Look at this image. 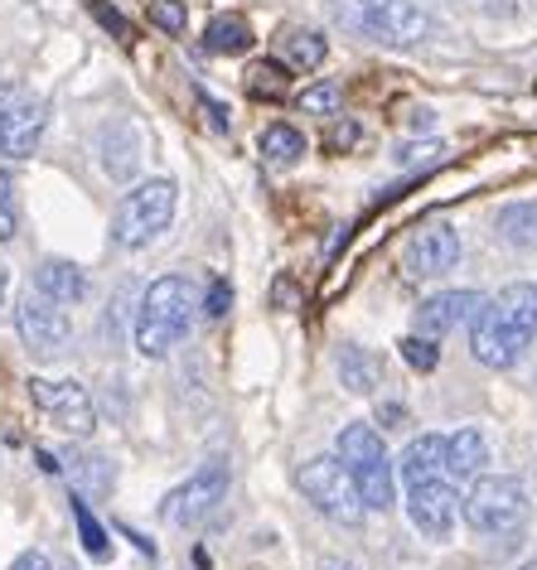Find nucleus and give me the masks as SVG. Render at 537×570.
I'll return each instance as SVG.
<instances>
[{
	"label": "nucleus",
	"instance_id": "34",
	"mask_svg": "<svg viewBox=\"0 0 537 570\" xmlns=\"http://www.w3.org/2000/svg\"><path fill=\"white\" fill-rule=\"evenodd\" d=\"M353 140H359V126H353V121H334V131H330V150H349Z\"/></svg>",
	"mask_w": 537,
	"mask_h": 570
},
{
	"label": "nucleus",
	"instance_id": "22",
	"mask_svg": "<svg viewBox=\"0 0 537 570\" xmlns=\"http://www.w3.org/2000/svg\"><path fill=\"white\" fill-rule=\"evenodd\" d=\"M208 53H247L252 49V24L243 16H214L204 30Z\"/></svg>",
	"mask_w": 537,
	"mask_h": 570
},
{
	"label": "nucleus",
	"instance_id": "26",
	"mask_svg": "<svg viewBox=\"0 0 537 570\" xmlns=\"http://www.w3.org/2000/svg\"><path fill=\"white\" fill-rule=\"evenodd\" d=\"M286 68H281V63H252L247 68V92L252 97H281V92H286Z\"/></svg>",
	"mask_w": 537,
	"mask_h": 570
},
{
	"label": "nucleus",
	"instance_id": "18",
	"mask_svg": "<svg viewBox=\"0 0 537 570\" xmlns=\"http://www.w3.org/2000/svg\"><path fill=\"white\" fill-rule=\"evenodd\" d=\"M402 483L412 489V483H427V479H450L446 469V435H421L412 440V445L402 450ZM456 483V479H450Z\"/></svg>",
	"mask_w": 537,
	"mask_h": 570
},
{
	"label": "nucleus",
	"instance_id": "30",
	"mask_svg": "<svg viewBox=\"0 0 537 570\" xmlns=\"http://www.w3.org/2000/svg\"><path fill=\"white\" fill-rule=\"evenodd\" d=\"M402 358L417 367V373H431L436 363H441V353H436V338H421V334H412V338H402Z\"/></svg>",
	"mask_w": 537,
	"mask_h": 570
},
{
	"label": "nucleus",
	"instance_id": "25",
	"mask_svg": "<svg viewBox=\"0 0 537 570\" xmlns=\"http://www.w3.org/2000/svg\"><path fill=\"white\" fill-rule=\"evenodd\" d=\"M281 53H286L295 68H320L330 45H324V35H315V30H291L286 39H281Z\"/></svg>",
	"mask_w": 537,
	"mask_h": 570
},
{
	"label": "nucleus",
	"instance_id": "4",
	"mask_svg": "<svg viewBox=\"0 0 537 570\" xmlns=\"http://www.w3.org/2000/svg\"><path fill=\"white\" fill-rule=\"evenodd\" d=\"M339 460H344V469L353 474V483H359V498L369 512H388L392 503H398V469H392L388 450H383V435L373 431V425H344L334 440Z\"/></svg>",
	"mask_w": 537,
	"mask_h": 570
},
{
	"label": "nucleus",
	"instance_id": "38",
	"mask_svg": "<svg viewBox=\"0 0 537 570\" xmlns=\"http://www.w3.org/2000/svg\"><path fill=\"white\" fill-rule=\"evenodd\" d=\"M6 285H10V276H6V266H0V301H6Z\"/></svg>",
	"mask_w": 537,
	"mask_h": 570
},
{
	"label": "nucleus",
	"instance_id": "5",
	"mask_svg": "<svg viewBox=\"0 0 537 570\" xmlns=\"http://www.w3.org/2000/svg\"><path fill=\"white\" fill-rule=\"evenodd\" d=\"M175 204H179L175 179H146V184H136V189L117 204V218H111V242L126 247V252L150 247V242L169 227V218H175Z\"/></svg>",
	"mask_w": 537,
	"mask_h": 570
},
{
	"label": "nucleus",
	"instance_id": "2",
	"mask_svg": "<svg viewBox=\"0 0 537 570\" xmlns=\"http://www.w3.org/2000/svg\"><path fill=\"white\" fill-rule=\"evenodd\" d=\"M199 309H204V301L189 276L150 281V291L140 295V309H136V348L146 353V358H165L169 348H179L189 338Z\"/></svg>",
	"mask_w": 537,
	"mask_h": 570
},
{
	"label": "nucleus",
	"instance_id": "19",
	"mask_svg": "<svg viewBox=\"0 0 537 570\" xmlns=\"http://www.w3.org/2000/svg\"><path fill=\"white\" fill-rule=\"evenodd\" d=\"M59 474L74 479L78 493H107L111 489V464L102 454H88V450H68L59 460Z\"/></svg>",
	"mask_w": 537,
	"mask_h": 570
},
{
	"label": "nucleus",
	"instance_id": "7",
	"mask_svg": "<svg viewBox=\"0 0 537 570\" xmlns=\"http://www.w3.org/2000/svg\"><path fill=\"white\" fill-rule=\"evenodd\" d=\"M528 483L514 474H494V479H475L470 498H465V522L485 537H514L528 522Z\"/></svg>",
	"mask_w": 537,
	"mask_h": 570
},
{
	"label": "nucleus",
	"instance_id": "23",
	"mask_svg": "<svg viewBox=\"0 0 537 570\" xmlns=\"http://www.w3.org/2000/svg\"><path fill=\"white\" fill-rule=\"evenodd\" d=\"M262 155L272 165H295L305 155V136L295 131V126L276 121V126H266V131H262Z\"/></svg>",
	"mask_w": 537,
	"mask_h": 570
},
{
	"label": "nucleus",
	"instance_id": "15",
	"mask_svg": "<svg viewBox=\"0 0 537 570\" xmlns=\"http://www.w3.org/2000/svg\"><path fill=\"white\" fill-rule=\"evenodd\" d=\"M97 150H102V169L117 184H126L140 169V136L131 121H107L97 136Z\"/></svg>",
	"mask_w": 537,
	"mask_h": 570
},
{
	"label": "nucleus",
	"instance_id": "24",
	"mask_svg": "<svg viewBox=\"0 0 537 570\" xmlns=\"http://www.w3.org/2000/svg\"><path fill=\"white\" fill-rule=\"evenodd\" d=\"M74 522H78V537H82V551L92 556V561H107L111 556V541H107V527L92 518V508H88V498L74 493Z\"/></svg>",
	"mask_w": 537,
	"mask_h": 570
},
{
	"label": "nucleus",
	"instance_id": "9",
	"mask_svg": "<svg viewBox=\"0 0 537 570\" xmlns=\"http://www.w3.org/2000/svg\"><path fill=\"white\" fill-rule=\"evenodd\" d=\"M49 126V102L25 88H0V155L25 160L39 150Z\"/></svg>",
	"mask_w": 537,
	"mask_h": 570
},
{
	"label": "nucleus",
	"instance_id": "10",
	"mask_svg": "<svg viewBox=\"0 0 537 570\" xmlns=\"http://www.w3.org/2000/svg\"><path fill=\"white\" fill-rule=\"evenodd\" d=\"M16 330L35 358H59V353H68V338H74V324H68L64 305L45 301L39 291H30L16 305Z\"/></svg>",
	"mask_w": 537,
	"mask_h": 570
},
{
	"label": "nucleus",
	"instance_id": "32",
	"mask_svg": "<svg viewBox=\"0 0 537 570\" xmlns=\"http://www.w3.org/2000/svg\"><path fill=\"white\" fill-rule=\"evenodd\" d=\"M228 305H233V285L223 276H214V285H208V295H204V315L223 320V315H228Z\"/></svg>",
	"mask_w": 537,
	"mask_h": 570
},
{
	"label": "nucleus",
	"instance_id": "33",
	"mask_svg": "<svg viewBox=\"0 0 537 570\" xmlns=\"http://www.w3.org/2000/svg\"><path fill=\"white\" fill-rule=\"evenodd\" d=\"M441 155H446L441 140H427V146H407V150H402V165H421V169H431V165H441Z\"/></svg>",
	"mask_w": 537,
	"mask_h": 570
},
{
	"label": "nucleus",
	"instance_id": "36",
	"mask_svg": "<svg viewBox=\"0 0 537 570\" xmlns=\"http://www.w3.org/2000/svg\"><path fill=\"white\" fill-rule=\"evenodd\" d=\"M204 111H208V117H214V126H218V131H223V126H228V111H223L218 102H208V97H204Z\"/></svg>",
	"mask_w": 537,
	"mask_h": 570
},
{
	"label": "nucleus",
	"instance_id": "1",
	"mask_svg": "<svg viewBox=\"0 0 537 570\" xmlns=\"http://www.w3.org/2000/svg\"><path fill=\"white\" fill-rule=\"evenodd\" d=\"M537 338V285L518 281L489 295L470 320V348L485 367H518Z\"/></svg>",
	"mask_w": 537,
	"mask_h": 570
},
{
	"label": "nucleus",
	"instance_id": "39",
	"mask_svg": "<svg viewBox=\"0 0 537 570\" xmlns=\"http://www.w3.org/2000/svg\"><path fill=\"white\" fill-rule=\"evenodd\" d=\"M523 570H537V566H523Z\"/></svg>",
	"mask_w": 537,
	"mask_h": 570
},
{
	"label": "nucleus",
	"instance_id": "13",
	"mask_svg": "<svg viewBox=\"0 0 537 570\" xmlns=\"http://www.w3.org/2000/svg\"><path fill=\"white\" fill-rule=\"evenodd\" d=\"M407 518L421 537L446 541L450 527H456V483L450 479H427L407 489Z\"/></svg>",
	"mask_w": 537,
	"mask_h": 570
},
{
	"label": "nucleus",
	"instance_id": "12",
	"mask_svg": "<svg viewBox=\"0 0 537 570\" xmlns=\"http://www.w3.org/2000/svg\"><path fill=\"white\" fill-rule=\"evenodd\" d=\"M460 262V233L450 223H421L402 247V271L412 281H436Z\"/></svg>",
	"mask_w": 537,
	"mask_h": 570
},
{
	"label": "nucleus",
	"instance_id": "37",
	"mask_svg": "<svg viewBox=\"0 0 537 570\" xmlns=\"http://www.w3.org/2000/svg\"><path fill=\"white\" fill-rule=\"evenodd\" d=\"M320 570H359V566H353V561H339V556H324Z\"/></svg>",
	"mask_w": 537,
	"mask_h": 570
},
{
	"label": "nucleus",
	"instance_id": "35",
	"mask_svg": "<svg viewBox=\"0 0 537 570\" xmlns=\"http://www.w3.org/2000/svg\"><path fill=\"white\" fill-rule=\"evenodd\" d=\"M10 570H53V566H49L45 551H25V556H16V566Z\"/></svg>",
	"mask_w": 537,
	"mask_h": 570
},
{
	"label": "nucleus",
	"instance_id": "16",
	"mask_svg": "<svg viewBox=\"0 0 537 570\" xmlns=\"http://www.w3.org/2000/svg\"><path fill=\"white\" fill-rule=\"evenodd\" d=\"M35 291L53 305H78L82 295H88V276H82V266L64 262V256H49V262H39V271H35Z\"/></svg>",
	"mask_w": 537,
	"mask_h": 570
},
{
	"label": "nucleus",
	"instance_id": "8",
	"mask_svg": "<svg viewBox=\"0 0 537 570\" xmlns=\"http://www.w3.org/2000/svg\"><path fill=\"white\" fill-rule=\"evenodd\" d=\"M223 498H228V460H208V464L194 469V474L179 483V489L165 493L160 518L169 527H199L208 512L223 503Z\"/></svg>",
	"mask_w": 537,
	"mask_h": 570
},
{
	"label": "nucleus",
	"instance_id": "20",
	"mask_svg": "<svg viewBox=\"0 0 537 570\" xmlns=\"http://www.w3.org/2000/svg\"><path fill=\"white\" fill-rule=\"evenodd\" d=\"M494 227H499V237L508 242V247L533 252L537 247V204H504Z\"/></svg>",
	"mask_w": 537,
	"mask_h": 570
},
{
	"label": "nucleus",
	"instance_id": "27",
	"mask_svg": "<svg viewBox=\"0 0 537 570\" xmlns=\"http://www.w3.org/2000/svg\"><path fill=\"white\" fill-rule=\"evenodd\" d=\"M20 227V204H16V175H6L0 169V247H6L10 237H16Z\"/></svg>",
	"mask_w": 537,
	"mask_h": 570
},
{
	"label": "nucleus",
	"instance_id": "31",
	"mask_svg": "<svg viewBox=\"0 0 537 570\" xmlns=\"http://www.w3.org/2000/svg\"><path fill=\"white\" fill-rule=\"evenodd\" d=\"M92 20L102 24V30H111V35H117L121 45H131V39H136V30H131V24H126V20L117 16V10L107 6V0H92Z\"/></svg>",
	"mask_w": 537,
	"mask_h": 570
},
{
	"label": "nucleus",
	"instance_id": "21",
	"mask_svg": "<svg viewBox=\"0 0 537 570\" xmlns=\"http://www.w3.org/2000/svg\"><path fill=\"white\" fill-rule=\"evenodd\" d=\"M378 377H383V363H378L369 348H353V344H349L344 353H339V382H344L349 392H359V396L373 392Z\"/></svg>",
	"mask_w": 537,
	"mask_h": 570
},
{
	"label": "nucleus",
	"instance_id": "6",
	"mask_svg": "<svg viewBox=\"0 0 537 570\" xmlns=\"http://www.w3.org/2000/svg\"><path fill=\"white\" fill-rule=\"evenodd\" d=\"M295 489L315 503V512H324V518L339 522V527H359L363 512H369L359 498V483H353V474L344 469L339 454H315V460H305L295 469Z\"/></svg>",
	"mask_w": 537,
	"mask_h": 570
},
{
	"label": "nucleus",
	"instance_id": "28",
	"mask_svg": "<svg viewBox=\"0 0 537 570\" xmlns=\"http://www.w3.org/2000/svg\"><path fill=\"white\" fill-rule=\"evenodd\" d=\"M339 102H344V92H339V82H320V88L301 92V107L310 111V117H334Z\"/></svg>",
	"mask_w": 537,
	"mask_h": 570
},
{
	"label": "nucleus",
	"instance_id": "17",
	"mask_svg": "<svg viewBox=\"0 0 537 570\" xmlns=\"http://www.w3.org/2000/svg\"><path fill=\"white\" fill-rule=\"evenodd\" d=\"M485 464H489V445L475 425H460L456 435H446V469H450V479H456V489L460 483H475L485 474Z\"/></svg>",
	"mask_w": 537,
	"mask_h": 570
},
{
	"label": "nucleus",
	"instance_id": "14",
	"mask_svg": "<svg viewBox=\"0 0 537 570\" xmlns=\"http://www.w3.org/2000/svg\"><path fill=\"white\" fill-rule=\"evenodd\" d=\"M485 305L475 291H441V295H431V301H421L417 309V334L421 338H441L450 334L465 315H475V309Z\"/></svg>",
	"mask_w": 537,
	"mask_h": 570
},
{
	"label": "nucleus",
	"instance_id": "29",
	"mask_svg": "<svg viewBox=\"0 0 537 570\" xmlns=\"http://www.w3.org/2000/svg\"><path fill=\"white\" fill-rule=\"evenodd\" d=\"M150 24H155V30H165V35H185L189 16H185V6H179V0H150Z\"/></svg>",
	"mask_w": 537,
	"mask_h": 570
},
{
	"label": "nucleus",
	"instance_id": "11",
	"mask_svg": "<svg viewBox=\"0 0 537 570\" xmlns=\"http://www.w3.org/2000/svg\"><path fill=\"white\" fill-rule=\"evenodd\" d=\"M30 396H35V406L45 411V416L59 425V431L68 435H92V425H97V411H92V396L82 382L74 377H35L30 382Z\"/></svg>",
	"mask_w": 537,
	"mask_h": 570
},
{
	"label": "nucleus",
	"instance_id": "3",
	"mask_svg": "<svg viewBox=\"0 0 537 570\" xmlns=\"http://www.w3.org/2000/svg\"><path fill=\"white\" fill-rule=\"evenodd\" d=\"M330 16L339 30L378 39V45L392 49L421 45L431 35V16L421 10V0H334Z\"/></svg>",
	"mask_w": 537,
	"mask_h": 570
}]
</instances>
